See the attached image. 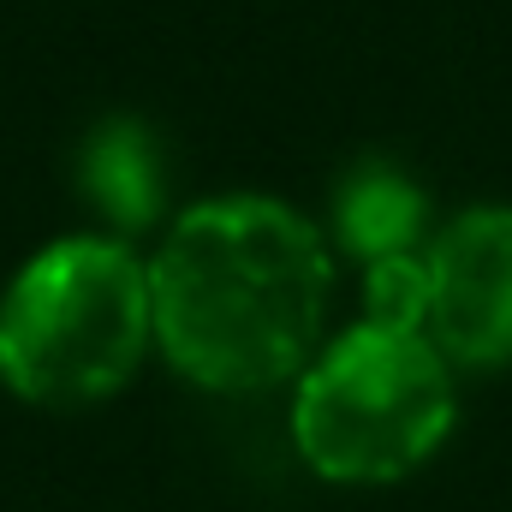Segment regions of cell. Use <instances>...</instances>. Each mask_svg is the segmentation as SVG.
Returning a JSON list of instances; mask_svg holds the SVG:
<instances>
[{"instance_id": "cell-1", "label": "cell", "mask_w": 512, "mask_h": 512, "mask_svg": "<svg viewBox=\"0 0 512 512\" xmlns=\"http://www.w3.org/2000/svg\"><path fill=\"white\" fill-rule=\"evenodd\" d=\"M334 262L322 233L274 197H215L149 256L155 340L215 393H262L322 352Z\"/></svg>"}, {"instance_id": "cell-2", "label": "cell", "mask_w": 512, "mask_h": 512, "mask_svg": "<svg viewBox=\"0 0 512 512\" xmlns=\"http://www.w3.org/2000/svg\"><path fill=\"white\" fill-rule=\"evenodd\" d=\"M149 340V262L126 239H60L30 256L0 298V382L48 411L120 393Z\"/></svg>"}, {"instance_id": "cell-3", "label": "cell", "mask_w": 512, "mask_h": 512, "mask_svg": "<svg viewBox=\"0 0 512 512\" xmlns=\"http://www.w3.org/2000/svg\"><path fill=\"white\" fill-rule=\"evenodd\" d=\"M453 411V364L429 334L358 322L298 376L292 441L328 483H399L435 459Z\"/></svg>"}, {"instance_id": "cell-4", "label": "cell", "mask_w": 512, "mask_h": 512, "mask_svg": "<svg viewBox=\"0 0 512 512\" xmlns=\"http://www.w3.org/2000/svg\"><path fill=\"white\" fill-rule=\"evenodd\" d=\"M429 340L447 364H512V209L483 203L429 239Z\"/></svg>"}, {"instance_id": "cell-5", "label": "cell", "mask_w": 512, "mask_h": 512, "mask_svg": "<svg viewBox=\"0 0 512 512\" xmlns=\"http://www.w3.org/2000/svg\"><path fill=\"white\" fill-rule=\"evenodd\" d=\"M423 221H429L423 191L405 173H393V167H358L340 185V197H334V233L364 262L411 256L417 239H423Z\"/></svg>"}, {"instance_id": "cell-6", "label": "cell", "mask_w": 512, "mask_h": 512, "mask_svg": "<svg viewBox=\"0 0 512 512\" xmlns=\"http://www.w3.org/2000/svg\"><path fill=\"white\" fill-rule=\"evenodd\" d=\"M84 185H90V197L102 203V215L114 227H126V233L131 227H149L155 221V197H161L149 137L137 126L96 131L90 149H84Z\"/></svg>"}, {"instance_id": "cell-7", "label": "cell", "mask_w": 512, "mask_h": 512, "mask_svg": "<svg viewBox=\"0 0 512 512\" xmlns=\"http://www.w3.org/2000/svg\"><path fill=\"white\" fill-rule=\"evenodd\" d=\"M364 322L382 328H429V262L423 251L364 262Z\"/></svg>"}]
</instances>
